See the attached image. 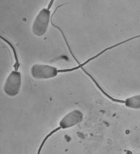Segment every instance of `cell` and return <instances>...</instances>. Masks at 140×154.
I'll return each instance as SVG.
<instances>
[{"label": "cell", "instance_id": "cell-1", "mask_svg": "<svg viewBox=\"0 0 140 154\" xmlns=\"http://www.w3.org/2000/svg\"><path fill=\"white\" fill-rule=\"evenodd\" d=\"M50 12L47 8H43L37 16L32 26V32L38 37L44 35L50 22Z\"/></svg>", "mask_w": 140, "mask_h": 154}, {"label": "cell", "instance_id": "cell-2", "mask_svg": "<svg viewBox=\"0 0 140 154\" xmlns=\"http://www.w3.org/2000/svg\"><path fill=\"white\" fill-rule=\"evenodd\" d=\"M21 84V73L17 71L11 72L5 82L4 88V93L9 97H15L19 94Z\"/></svg>", "mask_w": 140, "mask_h": 154}, {"label": "cell", "instance_id": "cell-3", "mask_svg": "<svg viewBox=\"0 0 140 154\" xmlns=\"http://www.w3.org/2000/svg\"><path fill=\"white\" fill-rule=\"evenodd\" d=\"M59 72L56 68L49 65L35 64L32 67V76L37 79H51L56 76Z\"/></svg>", "mask_w": 140, "mask_h": 154}, {"label": "cell", "instance_id": "cell-4", "mask_svg": "<svg viewBox=\"0 0 140 154\" xmlns=\"http://www.w3.org/2000/svg\"><path fill=\"white\" fill-rule=\"evenodd\" d=\"M84 119L83 113L79 110H74L69 112L62 119L59 123L61 129L70 128L81 123Z\"/></svg>", "mask_w": 140, "mask_h": 154}, {"label": "cell", "instance_id": "cell-5", "mask_svg": "<svg viewBox=\"0 0 140 154\" xmlns=\"http://www.w3.org/2000/svg\"><path fill=\"white\" fill-rule=\"evenodd\" d=\"M120 103H123L127 107L132 109H140V94L129 97L125 100H119Z\"/></svg>", "mask_w": 140, "mask_h": 154}, {"label": "cell", "instance_id": "cell-6", "mask_svg": "<svg viewBox=\"0 0 140 154\" xmlns=\"http://www.w3.org/2000/svg\"><path fill=\"white\" fill-rule=\"evenodd\" d=\"M61 129V128L60 127L57 128L56 129L53 130V131H51V132H50V133L48 134V135H47L46 136V137L45 138V139H44V140H43V142H42L41 144L40 145V146L38 150L37 154H40L41 153V149L42 148H43V146H44V144H45V142H46V141H47V140H48V138L49 137H50V136L52 135V134H53L55 133L57 131H58L59 130Z\"/></svg>", "mask_w": 140, "mask_h": 154}]
</instances>
